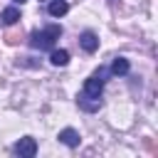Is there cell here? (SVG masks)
<instances>
[{"label": "cell", "instance_id": "8", "mask_svg": "<svg viewBox=\"0 0 158 158\" xmlns=\"http://www.w3.org/2000/svg\"><path fill=\"white\" fill-rule=\"evenodd\" d=\"M0 20H2V25H15V22L20 20V10H17L15 5H10V7L2 10V17H0Z\"/></svg>", "mask_w": 158, "mask_h": 158}, {"label": "cell", "instance_id": "6", "mask_svg": "<svg viewBox=\"0 0 158 158\" xmlns=\"http://www.w3.org/2000/svg\"><path fill=\"white\" fill-rule=\"evenodd\" d=\"M67 10H69L67 0H49V5H47V12L52 17H62V15H67Z\"/></svg>", "mask_w": 158, "mask_h": 158}, {"label": "cell", "instance_id": "5", "mask_svg": "<svg viewBox=\"0 0 158 158\" xmlns=\"http://www.w3.org/2000/svg\"><path fill=\"white\" fill-rule=\"evenodd\" d=\"M128 69H131V64H128L126 57H116V59L111 62V67H109V72H111L114 77H123V74H128Z\"/></svg>", "mask_w": 158, "mask_h": 158}, {"label": "cell", "instance_id": "9", "mask_svg": "<svg viewBox=\"0 0 158 158\" xmlns=\"http://www.w3.org/2000/svg\"><path fill=\"white\" fill-rule=\"evenodd\" d=\"M15 2H20V5H22V2H25V0H15Z\"/></svg>", "mask_w": 158, "mask_h": 158}, {"label": "cell", "instance_id": "1", "mask_svg": "<svg viewBox=\"0 0 158 158\" xmlns=\"http://www.w3.org/2000/svg\"><path fill=\"white\" fill-rule=\"evenodd\" d=\"M62 37V25H47L44 30H35L30 35V47L32 49H54L57 40Z\"/></svg>", "mask_w": 158, "mask_h": 158}, {"label": "cell", "instance_id": "7", "mask_svg": "<svg viewBox=\"0 0 158 158\" xmlns=\"http://www.w3.org/2000/svg\"><path fill=\"white\" fill-rule=\"evenodd\" d=\"M49 62H52L54 67H67V62H69V52H67V49H52Z\"/></svg>", "mask_w": 158, "mask_h": 158}, {"label": "cell", "instance_id": "2", "mask_svg": "<svg viewBox=\"0 0 158 158\" xmlns=\"http://www.w3.org/2000/svg\"><path fill=\"white\" fill-rule=\"evenodd\" d=\"M20 158H32L35 153H37V141L32 138V136H22L17 143H15V148H12Z\"/></svg>", "mask_w": 158, "mask_h": 158}, {"label": "cell", "instance_id": "3", "mask_svg": "<svg viewBox=\"0 0 158 158\" xmlns=\"http://www.w3.org/2000/svg\"><path fill=\"white\" fill-rule=\"evenodd\" d=\"M79 44H81V49H84V52H89V54H91V52H96V49H99V37H96L91 30H86V32H81V35H79Z\"/></svg>", "mask_w": 158, "mask_h": 158}, {"label": "cell", "instance_id": "4", "mask_svg": "<svg viewBox=\"0 0 158 158\" xmlns=\"http://www.w3.org/2000/svg\"><path fill=\"white\" fill-rule=\"evenodd\" d=\"M57 138H59L64 146H69V148H77L79 141H81V138H79V131H74V128H62Z\"/></svg>", "mask_w": 158, "mask_h": 158}]
</instances>
